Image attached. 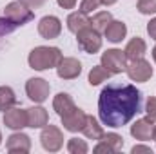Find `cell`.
<instances>
[{
    "instance_id": "5b68a950",
    "label": "cell",
    "mask_w": 156,
    "mask_h": 154,
    "mask_svg": "<svg viewBox=\"0 0 156 154\" xmlns=\"http://www.w3.org/2000/svg\"><path fill=\"white\" fill-rule=\"evenodd\" d=\"M100 62H102L100 65L105 67L111 75H120L127 67V56L122 49H107L105 53H102Z\"/></svg>"
},
{
    "instance_id": "30bf717a",
    "label": "cell",
    "mask_w": 156,
    "mask_h": 154,
    "mask_svg": "<svg viewBox=\"0 0 156 154\" xmlns=\"http://www.w3.org/2000/svg\"><path fill=\"white\" fill-rule=\"evenodd\" d=\"M62 33V22L58 16H53V15H47L44 18H40L38 22V35L45 40H53L58 38Z\"/></svg>"
},
{
    "instance_id": "83f0119b",
    "label": "cell",
    "mask_w": 156,
    "mask_h": 154,
    "mask_svg": "<svg viewBox=\"0 0 156 154\" xmlns=\"http://www.w3.org/2000/svg\"><path fill=\"white\" fill-rule=\"evenodd\" d=\"M145 114H147L149 120L156 121V98L154 96H151V98L145 102Z\"/></svg>"
},
{
    "instance_id": "7a4b0ae2",
    "label": "cell",
    "mask_w": 156,
    "mask_h": 154,
    "mask_svg": "<svg viewBox=\"0 0 156 154\" xmlns=\"http://www.w3.org/2000/svg\"><path fill=\"white\" fill-rule=\"evenodd\" d=\"M62 60V51L58 47H49V45H38L35 47L29 56H27V64L31 69L35 71H47L58 65V62Z\"/></svg>"
},
{
    "instance_id": "7402d4cb",
    "label": "cell",
    "mask_w": 156,
    "mask_h": 154,
    "mask_svg": "<svg viewBox=\"0 0 156 154\" xmlns=\"http://www.w3.org/2000/svg\"><path fill=\"white\" fill-rule=\"evenodd\" d=\"M15 105H16V94H15V91L11 87H7V85H2L0 87V111L5 113L7 109H11Z\"/></svg>"
},
{
    "instance_id": "d590c367",
    "label": "cell",
    "mask_w": 156,
    "mask_h": 154,
    "mask_svg": "<svg viewBox=\"0 0 156 154\" xmlns=\"http://www.w3.org/2000/svg\"><path fill=\"white\" fill-rule=\"evenodd\" d=\"M0 143H2V132H0Z\"/></svg>"
},
{
    "instance_id": "9c48e42d",
    "label": "cell",
    "mask_w": 156,
    "mask_h": 154,
    "mask_svg": "<svg viewBox=\"0 0 156 154\" xmlns=\"http://www.w3.org/2000/svg\"><path fill=\"white\" fill-rule=\"evenodd\" d=\"M82 73V62L73 56H62V60L56 65V75L62 80H75Z\"/></svg>"
},
{
    "instance_id": "484cf974",
    "label": "cell",
    "mask_w": 156,
    "mask_h": 154,
    "mask_svg": "<svg viewBox=\"0 0 156 154\" xmlns=\"http://www.w3.org/2000/svg\"><path fill=\"white\" fill-rule=\"evenodd\" d=\"M136 9L142 15H156V0H138Z\"/></svg>"
},
{
    "instance_id": "d6a6232c",
    "label": "cell",
    "mask_w": 156,
    "mask_h": 154,
    "mask_svg": "<svg viewBox=\"0 0 156 154\" xmlns=\"http://www.w3.org/2000/svg\"><path fill=\"white\" fill-rule=\"evenodd\" d=\"M118 0H102V5H105V7H109V5H115Z\"/></svg>"
},
{
    "instance_id": "1f68e13d",
    "label": "cell",
    "mask_w": 156,
    "mask_h": 154,
    "mask_svg": "<svg viewBox=\"0 0 156 154\" xmlns=\"http://www.w3.org/2000/svg\"><path fill=\"white\" fill-rule=\"evenodd\" d=\"M22 2H26L29 7H33V9H38V7H42L44 4H45V0H22Z\"/></svg>"
},
{
    "instance_id": "ffe728a7",
    "label": "cell",
    "mask_w": 156,
    "mask_h": 154,
    "mask_svg": "<svg viewBox=\"0 0 156 154\" xmlns=\"http://www.w3.org/2000/svg\"><path fill=\"white\" fill-rule=\"evenodd\" d=\"M89 26H91V18L85 13H82V11H75V13H71L67 16V29L71 33H75V35H76L78 31L89 27Z\"/></svg>"
},
{
    "instance_id": "d4e9b609",
    "label": "cell",
    "mask_w": 156,
    "mask_h": 154,
    "mask_svg": "<svg viewBox=\"0 0 156 154\" xmlns=\"http://www.w3.org/2000/svg\"><path fill=\"white\" fill-rule=\"evenodd\" d=\"M67 151L71 154H87L89 152V147L83 140H78V138H69L67 142Z\"/></svg>"
},
{
    "instance_id": "d6986e66",
    "label": "cell",
    "mask_w": 156,
    "mask_h": 154,
    "mask_svg": "<svg viewBox=\"0 0 156 154\" xmlns=\"http://www.w3.org/2000/svg\"><path fill=\"white\" fill-rule=\"evenodd\" d=\"M104 35H105V38L109 40V42L120 44L122 40L125 38V35H127V26L122 20H111V24L105 27Z\"/></svg>"
},
{
    "instance_id": "603a6c76",
    "label": "cell",
    "mask_w": 156,
    "mask_h": 154,
    "mask_svg": "<svg viewBox=\"0 0 156 154\" xmlns=\"http://www.w3.org/2000/svg\"><path fill=\"white\" fill-rule=\"evenodd\" d=\"M111 20H113V15H111L109 11H100V13L93 15V18H91V27L96 29L98 33H104L105 27L111 24Z\"/></svg>"
},
{
    "instance_id": "52a82bcc",
    "label": "cell",
    "mask_w": 156,
    "mask_h": 154,
    "mask_svg": "<svg viewBox=\"0 0 156 154\" xmlns=\"http://www.w3.org/2000/svg\"><path fill=\"white\" fill-rule=\"evenodd\" d=\"M49 93H51V85L44 78H29L26 82V94L35 103H44L49 98Z\"/></svg>"
},
{
    "instance_id": "44dd1931",
    "label": "cell",
    "mask_w": 156,
    "mask_h": 154,
    "mask_svg": "<svg viewBox=\"0 0 156 154\" xmlns=\"http://www.w3.org/2000/svg\"><path fill=\"white\" fill-rule=\"evenodd\" d=\"M82 132H83V136L87 140H96V142L104 136V129L98 123V120L94 116H89V114H87V120H85V125H83Z\"/></svg>"
},
{
    "instance_id": "4fadbf2b",
    "label": "cell",
    "mask_w": 156,
    "mask_h": 154,
    "mask_svg": "<svg viewBox=\"0 0 156 154\" xmlns=\"http://www.w3.org/2000/svg\"><path fill=\"white\" fill-rule=\"evenodd\" d=\"M131 136L140 142H151L154 140V123L149 118H140L131 125Z\"/></svg>"
},
{
    "instance_id": "e575fe53",
    "label": "cell",
    "mask_w": 156,
    "mask_h": 154,
    "mask_svg": "<svg viewBox=\"0 0 156 154\" xmlns=\"http://www.w3.org/2000/svg\"><path fill=\"white\" fill-rule=\"evenodd\" d=\"M154 142H156V125H154Z\"/></svg>"
},
{
    "instance_id": "3957f363",
    "label": "cell",
    "mask_w": 156,
    "mask_h": 154,
    "mask_svg": "<svg viewBox=\"0 0 156 154\" xmlns=\"http://www.w3.org/2000/svg\"><path fill=\"white\" fill-rule=\"evenodd\" d=\"M4 18L13 26V27H18V26H26L29 24L33 18H35V13H33V7H29L26 2L22 0H15V2H9L4 9Z\"/></svg>"
},
{
    "instance_id": "2e32d148",
    "label": "cell",
    "mask_w": 156,
    "mask_h": 154,
    "mask_svg": "<svg viewBox=\"0 0 156 154\" xmlns=\"http://www.w3.org/2000/svg\"><path fill=\"white\" fill-rule=\"evenodd\" d=\"M49 123V114L44 107H29L27 109V127L31 129H44Z\"/></svg>"
},
{
    "instance_id": "836d02e7",
    "label": "cell",
    "mask_w": 156,
    "mask_h": 154,
    "mask_svg": "<svg viewBox=\"0 0 156 154\" xmlns=\"http://www.w3.org/2000/svg\"><path fill=\"white\" fill-rule=\"evenodd\" d=\"M153 58H154V62H156V45L153 47Z\"/></svg>"
},
{
    "instance_id": "4dcf8cb0",
    "label": "cell",
    "mask_w": 156,
    "mask_h": 154,
    "mask_svg": "<svg viewBox=\"0 0 156 154\" xmlns=\"http://www.w3.org/2000/svg\"><path fill=\"white\" fill-rule=\"evenodd\" d=\"M56 2H58V5L64 7V9H73V7L76 5L78 0H56Z\"/></svg>"
},
{
    "instance_id": "f546056e",
    "label": "cell",
    "mask_w": 156,
    "mask_h": 154,
    "mask_svg": "<svg viewBox=\"0 0 156 154\" xmlns=\"http://www.w3.org/2000/svg\"><path fill=\"white\" fill-rule=\"evenodd\" d=\"M131 152H133V154H138V152L153 154V149H151V147H145V145H134V147L131 149Z\"/></svg>"
},
{
    "instance_id": "ac0fdd59",
    "label": "cell",
    "mask_w": 156,
    "mask_h": 154,
    "mask_svg": "<svg viewBox=\"0 0 156 154\" xmlns=\"http://www.w3.org/2000/svg\"><path fill=\"white\" fill-rule=\"evenodd\" d=\"M127 60H136V58H144V54L147 53V44L145 40L140 37H134L133 40H129V44L123 49Z\"/></svg>"
},
{
    "instance_id": "9a60e30c",
    "label": "cell",
    "mask_w": 156,
    "mask_h": 154,
    "mask_svg": "<svg viewBox=\"0 0 156 154\" xmlns=\"http://www.w3.org/2000/svg\"><path fill=\"white\" fill-rule=\"evenodd\" d=\"M85 120H87V114L82 109L76 107L73 113H69L67 116H62V125L69 132H82V129L85 125Z\"/></svg>"
},
{
    "instance_id": "7c38bea8",
    "label": "cell",
    "mask_w": 156,
    "mask_h": 154,
    "mask_svg": "<svg viewBox=\"0 0 156 154\" xmlns=\"http://www.w3.org/2000/svg\"><path fill=\"white\" fill-rule=\"evenodd\" d=\"M4 125L11 131H22L27 127V109L11 107L4 113Z\"/></svg>"
},
{
    "instance_id": "cb8c5ba5",
    "label": "cell",
    "mask_w": 156,
    "mask_h": 154,
    "mask_svg": "<svg viewBox=\"0 0 156 154\" xmlns=\"http://www.w3.org/2000/svg\"><path fill=\"white\" fill-rule=\"evenodd\" d=\"M109 76H111V73H109L105 67L94 65V67L89 71V83H91V85H100L102 82L109 80Z\"/></svg>"
},
{
    "instance_id": "8992f818",
    "label": "cell",
    "mask_w": 156,
    "mask_h": 154,
    "mask_svg": "<svg viewBox=\"0 0 156 154\" xmlns=\"http://www.w3.org/2000/svg\"><path fill=\"white\" fill-rule=\"evenodd\" d=\"M40 143L47 152H58L64 147V134L56 125H45L40 134Z\"/></svg>"
},
{
    "instance_id": "8fae6325",
    "label": "cell",
    "mask_w": 156,
    "mask_h": 154,
    "mask_svg": "<svg viewBox=\"0 0 156 154\" xmlns=\"http://www.w3.org/2000/svg\"><path fill=\"white\" fill-rule=\"evenodd\" d=\"M122 147H123V138L116 134V132H104V136L98 140V145L93 149V152L96 154H113V152H118V151H122Z\"/></svg>"
},
{
    "instance_id": "5bb4252c",
    "label": "cell",
    "mask_w": 156,
    "mask_h": 154,
    "mask_svg": "<svg viewBox=\"0 0 156 154\" xmlns=\"http://www.w3.org/2000/svg\"><path fill=\"white\" fill-rule=\"evenodd\" d=\"M7 151L13 154H27L31 151V138L24 132H15L7 138V143H5Z\"/></svg>"
},
{
    "instance_id": "ba28073f",
    "label": "cell",
    "mask_w": 156,
    "mask_h": 154,
    "mask_svg": "<svg viewBox=\"0 0 156 154\" xmlns=\"http://www.w3.org/2000/svg\"><path fill=\"white\" fill-rule=\"evenodd\" d=\"M125 73H127L129 80H133L136 83H144L153 78V67L147 60L136 58V60H131V64H127Z\"/></svg>"
},
{
    "instance_id": "4316f807",
    "label": "cell",
    "mask_w": 156,
    "mask_h": 154,
    "mask_svg": "<svg viewBox=\"0 0 156 154\" xmlns=\"http://www.w3.org/2000/svg\"><path fill=\"white\" fill-rule=\"evenodd\" d=\"M100 5H102V0H82L80 11L85 13V15H89V13H93L94 9H98Z\"/></svg>"
},
{
    "instance_id": "6da1fadb",
    "label": "cell",
    "mask_w": 156,
    "mask_h": 154,
    "mask_svg": "<svg viewBox=\"0 0 156 154\" xmlns=\"http://www.w3.org/2000/svg\"><path fill=\"white\" fill-rule=\"evenodd\" d=\"M142 109V93L131 83H107L98 98L100 121L111 129L127 125Z\"/></svg>"
},
{
    "instance_id": "277c9868",
    "label": "cell",
    "mask_w": 156,
    "mask_h": 154,
    "mask_svg": "<svg viewBox=\"0 0 156 154\" xmlns=\"http://www.w3.org/2000/svg\"><path fill=\"white\" fill-rule=\"evenodd\" d=\"M76 42H78V47L87 54H94V53H98L102 49V35L96 29H93L91 26L78 31Z\"/></svg>"
},
{
    "instance_id": "f1b7e54d",
    "label": "cell",
    "mask_w": 156,
    "mask_h": 154,
    "mask_svg": "<svg viewBox=\"0 0 156 154\" xmlns=\"http://www.w3.org/2000/svg\"><path fill=\"white\" fill-rule=\"evenodd\" d=\"M147 33H149V37L153 40H156V16L147 24Z\"/></svg>"
},
{
    "instance_id": "e0dca14e",
    "label": "cell",
    "mask_w": 156,
    "mask_h": 154,
    "mask_svg": "<svg viewBox=\"0 0 156 154\" xmlns=\"http://www.w3.org/2000/svg\"><path fill=\"white\" fill-rule=\"evenodd\" d=\"M53 109L56 111V114L62 118V116H67L69 113H73L76 109V105H75L73 98L67 93H58L53 98Z\"/></svg>"
}]
</instances>
